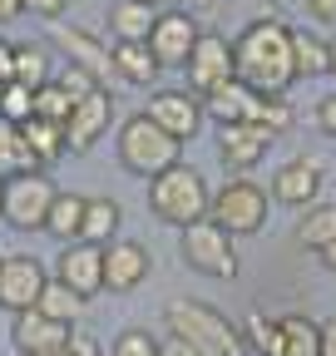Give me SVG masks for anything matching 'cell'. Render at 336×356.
<instances>
[{"instance_id":"603a6c76","label":"cell","mask_w":336,"mask_h":356,"mask_svg":"<svg viewBox=\"0 0 336 356\" xmlns=\"http://www.w3.org/2000/svg\"><path fill=\"white\" fill-rule=\"evenodd\" d=\"M277 327H282L277 356H321V322L292 312V317H277Z\"/></svg>"},{"instance_id":"f546056e","label":"cell","mask_w":336,"mask_h":356,"mask_svg":"<svg viewBox=\"0 0 336 356\" xmlns=\"http://www.w3.org/2000/svg\"><path fill=\"white\" fill-rule=\"evenodd\" d=\"M15 84H50V50L45 44H15Z\"/></svg>"},{"instance_id":"f6af8a7d","label":"cell","mask_w":336,"mask_h":356,"mask_svg":"<svg viewBox=\"0 0 336 356\" xmlns=\"http://www.w3.org/2000/svg\"><path fill=\"white\" fill-rule=\"evenodd\" d=\"M321 262H326V273H336V238L321 248Z\"/></svg>"},{"instance_id":"7dc6e473","label":"cell","mask_w":336,"mask_h":356,"mask_svg":"<svg viewBox=\"0 0 336 356\" xmlns=\"http://www.w3.org/2000/svg\"><path fill=\"white\" fill-rule=\"evenodd\" d=\"M30 356H60V351H30Z\"/></svg>"},{"instance_id":"d6986e66","label":"cell","mask_w":336,"mask_h":356,"mask_svg":"<svg viewBox=\"0 0 336 356\" xmlns=\"http://www.w3.org/2000/svg\"><path fill=\"white\" fill-rule=\"evenodd\" d=\"M258 109H262V95L247 89L242 79H228L223 89L203 95V114H213L223 124H258Z\"/></svg>"},{"instance_id":"5b68a950","label":"cell","mask_w":336,"mask_h":356,"mask_svg":"<svg viewBox=\"0 0 336 356\" xmlns=\"http://www.w3.org/2000/svg\"><path fill=\"white\" fill-rule=\"evenodd\" d=\"M208 218L233 238H252V233H262V222H267V193L252 184V178L237 173L208 198Z\"/></svg>"},{"instance_id":"ac0fdd59","label":"cell","mask_w":336,"mask_h":356,"mask_svg":"<svg viewBox=\"0 0 336 356\" xmlns=\"http://www.w3.org/2000/svg\"><path fill=\"white\" fill-rule=\"evenodd\" d=\"M272 198L287 208H312L321 198V168L312 159H287L272 178Z\"/></svg>"},{"instance_id":"44dd1931","label":"cell","mask_w":336,"mask_h":356,"mask_svg":"<svg viewBox=\"0 0 336 356\" xmlns=\"http://www.w3.org/2000/svg\"><path fill=\"white\" fill-rule=\"evenodd\" d=\"M15 129H20V144L35 159V168H50L65 154V124H55V119H25Z\"/></svg>"},{"instance_id":"ee69618b","label":"cell","mask_w":336,"mask_h":356,"mask_svg":"<svg viewBox=\"0 0 336 356\" xmlns=\"http://www.w3.org/2000/svg\"><path fill=\"white\" fill-rule=\"evenodd\" d=\"M321 356H336V317L321 322Z\"/></svg>"},{"instance_id":"7c38bea8","label":"cell","mask_w":336,"mask_h":356,"mask_svg":"<svg viewBox=\"0 0 336 356\" xmlns=\"http://www.w3.org/2000/svg\"><path fill=\"white\" fill-rule=\"evenodd\" d=\"M144 114L168 134V139H178V144H188L193 134L203 129V99L188 95V89H158Z\"/></svg>"},{"instance_id":"8fae6325","label":"cell","mask_w":336,"mask_h":356,"mask_svg":"<svg viewBox=\"0 0 336 356\" xmlns=\"http://www.w3.org/2000/svg\"><path fill=\"white\" fill-rule=\"evenodd\" d=\"M188 79L198 95H213V89H223L228 79H237V65H233V40L223 35H198L193 55H188Z\"/></svg>"},{"instance_id":"f1b7e54d","label":"cell","mask_w":336,"mask_h":356,"mask_svg":"<svg viewBox=\"0 0 336 356\" xmlns=\"http://www.w3.org/2000/svg\"><path fill=\"white\" fill-rule=\"evenodd\" d=\"M237 332H242V346H252L258 356H277V341H282L277 317H267V312H247V322Z\"/></svg>"},{"instance_id":"83f0119b","label":"cell","mask_w":336,"mask_h":356,"mask_svg":"<svg viewBox=\"0 0 336 356\" xmlns=\"http://www.w3.org/2000/svg\"><path fill=\"white\" fill-rule=\"evenodd\" d=\"M79 307H84V297H79L74 287H65L60 277H50L45 292H40V312H45V317H55V322H65V327H74Z\"/></svg>"},{"instance_id":"74e56055","label":"cell","mask_w":336,"mask_h":356,"mask_svg":"<svg viewBox=\"0 0 336 356\" xmlns=\"http://www.w3.org/2000/svg\"><path fill=\"white\" fill-rule=\"evenodd\" d=\"M69 0H25V15H40V20H60Z\"/></svg>"},{"instance_id":"484cf974","label":"cell","mask_w":336,"mask_h":356,"mask_svg":"<svg viewBox=\"0 0 336 356\" xmlns=\"http://www.w3.org/2000/svg\"><path fill=\"white\" fill-rule=\"evenodd\" d=\"M292 55H297V79H317L331 74V55H326V40L307 35V30H292Z\"/></svg>"},{"instance_id":"5bb4252c","label":"cell","mask_w":336,"mask_h":356,"mask_svg":"<svg viewBox=\"0 0 336 356\" xmlns=\"http://www.w3.org/2000/svg\"><path fill=\"white\" fill-rule=\"evenodd\" d=\"M50 277H60L65 287H74L84 302H90L94 292H104V248H94V243H65Z\"/></svg>"},{"instance_id":"9c48e42d","label":"cell","mask_w":336,"mask_h":356,"mask_svg":"<svg viewBox=\"0 0 336 356\" xmlns=\"http://www.w3.org/2000/svg\"><path fill=\"white\" fill-rule=\"evenodd\" d=\"M114 124V95L109 89H90L65 119V154H84V149H94L104 134Z\"/></svg>"},{"instance_id":"8d00e7d4","label":"cell","mask_w":336,"mask_h":356,"mask_svg":"<svg viewBox=\"0 0 336 356\" xmlns=\"http://www.w3.org/2000/svg\"><path fill=\"white\" fill-rule=\"evenodd\" d=\"M60 356H104V346L90 332H69V341L60 346Z\"/></svg>"},{"instance_id":"7a4b0ae2","label":"cell","mask_w":336,"mask_h":356,"mask_svg":"<svg viewBox=\"0 0 336 356\" xmlns=\"http://www.w3.org/2000/svg\"><path fill=\"white\" fill-rule=\"evenodd\" d=\"M163 317H168V337L198 346L203 356H237L242 351V332L233 327V317H223L213 302L178 297V302H168Z\"/></svg>"},{"instance_id":"60d3db41","label":"cell","mask_w":336,"mask_h":356,"mask_svg":"<svg viewBox=\"0 0 336 356\" xmlns=\"http://www.w3.org/2000/svg\"><path fill=\"white\" fill-rule=\"evenodd\" d=\"M158 356H203V351L188 346V341H178V337H168V341H158Z\"/></svg>"},{"instance_id":"6da1fadb","label":"cell","mask_w":336,"mask_h":356,"mask_svg":"<svg viewBox=\"0 0 336 356\" xmlns=\"http://www.w3.org/2000/svg\"><path fill=\"white\" fill-rule=\"evenodd\" d=\"M233 65L237 79L258 95H282L287 84H297V55H292V25L262 15L242 25L237 44H233Z\"/></svg>"},{"instance_id":"52a82bcc","label":"cell","mask_w":336,"mask_h":356,"mask_svg":"<svg viewBox=\"0 0 336 356\" xmlns=\"http://www.w3.org/2000/svg\"><path fill=\"white\" fill-rule=\"evenodd\" d=\"M55 198H60V188L50 184V173L45 168H25L15 178H6V203H0V218H6L10 228H20V233H35V228H45Z\"/></svg>"},{"instance_id":"4fadbf2b","label":"cell","mask_w":336,"mask_h":356,"mask_svg":"<svg viewBox=\"0 0 336 356\" xmlns=\"http://www.w3.org/2000/svg\"><path fill=\"white\" fill-rule=\"evenodd\" d=\"M55 44L69 55V65H74V70H84L99 89L119 84V79H114V44L94 40L90 30H74V25H60V30H55Z\"/></svg>"},{"instance_id":"681fc988","label":"cell","mask_w":336,"mask_h":356,"mask_svg":"<svg viewBox=\"0 0 336 356\" xmlns=\"http://www.w3.org/2000/svg\"><path fill=\"white\" fill-rule=\"evenodd\" d=\"M149 6H153V10H158V6H163V0H149Z\"/></svg>"},{"instance_id":"8992f818","label":"cell","mask_w":336,"mask_h":356,"mask_svg":"<svg viewBox=\"0 0 336 356\" xmlns=\"http://www.w3.org/2000/svg\"><path fill=\"white\" fill-rule=\"evenodd\" d=\"M178 252H183V262L193 267V273H203V277H237V267H242L237 238L223 233L213 218L188 222L183 238H178Z\"/></svg>"},{"instance_id":"d4e9b609","label":"cell","mask_w":336,"mask_h":356,"mask_svg":"<svg viewBox=\"0 0 336 356\" xmlns=\"http://www.w3.org/2000/svg\"><path fill=\"white\" fill-rule=\"evenodd\" d=\"M331 238H336V203H312L307 218L297 222V243L312 248V252H321Z\"/></svg>"},{"instance_id":"b9f144b4","label":"cell","mask_w":336,"mask_h":356,"mask_svg":"<svg viewBox=\"0 0 336 356\" xmlns=\"http://www.w3.org/2000/svg\"><path fill=\"white\" fill-rule=\"evenodd\" d=\"M307 10H312L321 25H336V0H307Z\"/></svg>"},{"instance_id":"e575fe53","label":"cell","mask_w":336,"mask_h":356,"mask_svg":"<svg viewBox=\"0 0 336 356\" xmlns=\"http://www.w3.org/2000/svg\"><path fill=\"white\" fill-rule=\"evenodd\" d=\"M109 356H158V341L144 327H129V332H119V341L109 346Z\"/></svg>"},{"instance_id":"ba28073f","label":"cell","mask_w":336,"mask_h":356,"mask_svg":"<svg viewBox=\"0 0 336 356\" xmlns=\"http://www.w3.org/2000/svg\"><path fill=\"white\" fill-rule=\"evenodd\" d=\"M50 282V267L30 257V252H15V257H0V307L6 312H30L40 307V292Z\"/></svg>"},{"instance_id":"cb8c5ba5","label":"cell","mask_w":336,"mask_h":356,"mask_svg":"<svg viewBox=\"0 0 336 356\" xmlns=\"http://www.w3.org/2000/svg\"><path fill=\"white\" fill-rule=\"evenodd\" d=\"M119 203L114 198H84V222H79V243H94V248H104V243H114L119 238Z\"/></svg>"},{"instance_id":"c3c4849f","label":"cell","mask_w":336,"mask_h":356,"mask_svg":"<svg viewBox=\"0 0 336 356\" xmlns=\"http://www.w3.org/2000/svg\"><path fill=\"white\" fill-rule=\"evenodd\" d=\"M0 203H6V178H0Z\"/></svg>"},{"instance_id":"d590c367","label":"cell","mask_w":336,"mask_h":356,"mask_svg":"<svg viewBox=\"0 0 336 356\" xmlns=\"http://www.w3.org/2000/svg\"><path fill=\"white\" fill-rule=\"evenodd\" d=\"M55 84H60V89H65V95H69V99H74V104H79V99H84V95H90V89H99V84H94V79H90V74H84V70H74V65H65V70H60V79H55Z\"/></svg>"},{"instance_id":"277c9868","label":"cell","mask_w":336,"mask_h":356,"mask_svg":"<svg viewBox=\"0 0 336 356\" xmlns=\"http://www.w3.org/2000/svg\"><path fill=\"white\" fill-rule=\"evenodd\" d=\"M183 154L178 139H168V134L149 119V114H134V119H124L119 124V163L139 173V178H158L163 168H174Z\"/></svg>"},{"instance_id":"30bf717a","label":"cell","mask_w":336,"mask_h":356,"mask_svg":"<svg viewBox=\"0 0 336 356\" xmlns=\"http://www.w3.org/2000/svg\"><path fill=\"white\" fill-rule=\"evenodd\" d=\"M198 20L183 15V10H158L153 20V35H149V50L158 60V70H183L188 55H193V44H198Z\"/></svg>"},{"instance_id":"836d02e7","label":"cell","mask_w":336,"mask_h":356,"mask_svg":"<svg viewBox=\"0 0 336 356\" xmlns=\"http://www.w3.org/2000/svg\"><path fill=\"white\" fill-rule=\"evenodd\" d=\"M258 129H267V134H287V129H292V104H287L282 95H262Z\"/></svg>"},{"instance_id":"7bdbcfd3","label":"cell","mask_w":336,"mask_h":356,"mask_svg":"<svg viewBox=\"0 0 336 356\" xmlns=\"http://www.w3.org/2000/svg\"><path fill=\"white\" fill-rule=\"evenodd\" d=\"M25 15V0H0V25H10Z\"/></svg>"},{"instance_id":"4316f807","label":"cell","mask_w":336,"mask_h":356,"mask_svg":"<svg viewBox=\"0 0 336 356\" xmlns=\"http://www.w3.org/2000/svg\"><path fill=\"white\" fill-rule=\"evenodd\" d=\"M79 222H84V198L79 193H60L50 218H45V233H55L60 243H79Z\"/></svg>"},{"instance_id":"7402d4cb","label":"cell","mask_w":336,"mask_h":356,"mask_svg":"<svg viewBox=\"0 0 336 356\" xmlns=\"http://www.w3.org/2000/svg\"><path fill=\"white\" fill-rule=\"evenodd\" d=\"M153 20H158V10L149 6V0H114V6H109L114 40H149L153 35Z\"/></svg>"},{"instance_id":"bcb514c9","label":"cell","mask_w":336,"mask_h":356,"mask_svg":"<svg viewBox=\"0 0 336 356\" xmlns=\"http://www.w3.org/2000/svg\"><path fill=\"white\" fill-rule=\"evenodd\" d=\"M326 55H331V74H336V40H326Z\"/></svg>"},{"instance_id":"3957f363","label":"cell","mask_w":336,"mask_h":356,"mask_svg":"<svg viewBox=\"0 0 336 356\" xmlns=\"http://www.w3.org/2000/svg\"><path fill=\"white\" fill-rule=\"evenodd\" d=\"M208 198L213 193H208L203 173L188 163H174L158 178H149V213L158 222H174V228H188V222L208 218Z\"/></svg>"},{"instance_id":"ab89813d","label":"cell","mask_w":336,"mask_h":356,"mask_svg":"<svg viewBox=\"0 0 336 356\" xmlns=\"http://www.w3.org/2000/svg\"><path fill=\"white\" fill-rule=\"evenodd\" d=\"M10 79H15V44L0 40V84H10Z\"/></svg>"},{"instance_id":"1f68e13d","label":"cell","mask_w":336,"mask_h":356,"mask_svg":"<svg viewBox=\"0 0 336 356\" xmlns=\"http://www.w3.org/2000/svg\"><path fill=\"white\" fill-rule=\"evenodd\" d=\"M0 119H10V124H25L35 119V89L30 84H0Z\"/></svg>"},{"instance_id":"4dcf8cb0","label":"cell","mask_w":336,"mask_h":356,"mask_svg":"<svg viewBox=\"0 0 336 356\" xmlns=\"http://www.w3.org/2000/svg\"><path fill=\"white\" fill-rule=\"evenodd\" d=\"M25 168H35V159H30L25 144H20V129H15L10 119H0V178H15V173H25Z\"/></svg>"},{"instance_id":"2e32d148","label":"cell","mask_w":336,"mask_h":356,"mask_svg":"<svg viewBox=\"0 0 336 356\" xmlns=\"http://www.w3.org/2000/svg\"><path fill=\"white\" fill-rule=\"evenodd\" d=\"M267 144H272V134L258 129V124H218V159L233 178L258 163L267 154Z\"/></svg>"},{"instance_id":"e0dca14e","label":"cell","mask_w":336,"mask_h":356,"mask_svg":"<svg viewBox=\"0 0 336 356\" xmlns=\"http://www.w3.org/2000/svg\"><path fill=\"white\" fill-rule=\"evenodd\" d=\"M69 332H74V327H65V322L45 317L40 307H30V312H15L10 341H15L20 356H30V351H60V346L69 341Z\"/></svg>"},{"instance_id":"ffe728a7","label":"cell","mask_w":336,"mask_h":356,"mask_svg":"<svg viewBox=\"0 0 336 356\" xmlns=\"http://www.w3.org/2000/svg\"><path fill=\"white\" fill-rule=\"evenodd\" d=\"M114 79L134 89H149L158 79V60L149 50V40H114Z\"/></svg>"},{"instance_id":"f35d334b","label":"cell","mask_w":336,"mask_h":356,"mask_svg":"<svg viewBox=\"0 0 336 356\" xmlns=\"http://www.w3.org/2000/svg\"><path fill=\"white\" fill-rule=\"evenodd\" d=\"M317 124H321V134H331V139H336V95H326V99L317 104Z\"/></svg>"},{"instance_id":"d6a6232c","label":"cell","mask_w":336,"mask_h":356,"mask_svg":"<svg viewBox=\"0 0 336 356\" xmlns=\"http://www.w3.org/2000/svg\"><path fill=\"white\" fill-rule=\"evenodd\" d=\"M69 109H74V99L65 95L55 79L35 89V119H55V124H65V119H69Z\"/></svg>"},{"instance_id":"9a60e30c","label":"cell","mask_w":336,"mask_h":356,"mask_svg":"<svg viewBox=\"0 0 336 356\" xmlns=\"http://www.w3.org/2000/svg\"><path fill=\"white\" fill-rule=\"evenodd\" d=\"M149 277V248L129 243V238H114L104 243V292H134Z\"/></svg>"}]
</instances>
